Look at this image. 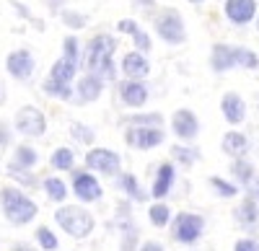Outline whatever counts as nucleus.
<instances>
[{
  "instance_id": "ddd939ff",
  "label": "nucleus",
  "mask_w": 259,
  "mask_h": 251,
  "mask_svg": "<svg viewBox=\"0 0 259 251\" xmlns=\"http://www.w3.org/2000/svg\"><path fill=\"white\" fill-rule=\"evenodd\" d=\"M223 11H226V18L236 26H246L249 21H254L256 13H259L256 0H226Z\"/></svg>"
},
{
  "instance_id": "1a4fd4ad",
  "label": "nucleus",
  "mask_w": 259,
  "mask_h": 251,
  "mask_svg": "<svg viewBox=\"0 0 259 251\" xmlns=\"http://www.w3.org/2000/svg\"><path fill=\"white\" fill-rule=\"evenodd\" d=\"M73 192L80 202H99L104 197V189H101L99 179L91 174V169L89 171H83V169L73 171Z\"/></svg>"
},
{
  "instance_id": "de8ad7c7",
  "label": "nucleus",
  "mask_w": 259,
  "mask_h": 251,
  "mask_svg": "<svg viewBox=\"0 0 259 251\" xmlns=\"http://www.w3.org/2000/svg\"><path fill=\"white\" fill-rule=\"evenodd\" d=\"M249 194H251V197L259 202V176H256V179H254V184L249 186Z\"/></svg>"
},
{
  "instance_id": "4468645a",
  "label": "nucleus",
  "mask_w": 259,
  "mask_h": 251,
  "mask_svg": "<svg viewBox=\"0 0 259 251\" xmlns=\"http://www.w3.org/2000/svg\"><path fill=\"white\" fill-rule=\"evenodd\" d=\"M101 93H104V78L96 73H85L75 86V101H80V104H91Z\"/></svg>"
},
{
  "instance_id": "cd10ccee",
  "label": "nucleus",
  "mask_w": 259,
  "mask_h": 251,
  "mask_svg": "<svg viewBox=\"0 0 259 251\" xmlns=\"http://www.w3.org/2000/svg\"><path fill=\"white\" fill-rule=\"evenodd\" d=\"M148 218H150V223H153L156 228H166L171 223V207L163 199H156L153 205L148 207Z\"/></svg>"
},
{
  "instance_id": "f8f14e48",
  "label": "nucleus",
  "mask_w": 259,
  "mask_h": 251,
  "mask_svg": "<svg viewBox=\"0 0 259 251\" xmlns=\"http://www.w3.org/2000/svg\"><path fill=\"white\" fill-rule=\"evenodd\" d=\"M117 91H119L122 104H124V107H130V109H140L143 104L148 101V86H145V80H138V78L122 80L119 86H117Z\"/></svg>"
},
{
  "instance_id": "c03bdc74",
  "label": "nucleus",
  "mask_w": 259,
  "mask_h": 251,
  "mask_svg": "<svg viewBox=\"0 0 259 251\" xmlns=\"http://www.w3.org/2000/svg\"><path fill=\"white\" fill-rule=\"evenodd\" d=\"M47 8H50V13H60L62 11V6H65V0H41Z\"/></svg>"
},
{
  "instance_id": "dca6fc26",
  "label": "nucleus",
  "mask_w": 259,
  "mask_h": 251,
  "mask_svg": "<svg viewBox=\"0 0 259 251\" xmlns=\"http://www.w3.org/2000/svg\"><path fill=\"white\" fill-rule=\"evenodd\" d=\"M122 73L127 78H138V80H145L148 73H150V62L145 57V52L140 49H133L122 57Z\"/></svg>"
},
{
  "instance_id": "ea45409f",
  "label": "nucleus",
  "mask_w": 259,
  "mask_h": 251,
  "mask_svg": "<svg viewBox=\"0 0 259 251\" xmlns=\"http://www.w3.org/2000/svg\"><path fill=\"white\" fill-rule=\"evenodd\" d=\"M133 41H135V49H140V52H150V47H153V44H150V36H148V31L145 29H138L135 34H133Z\"/></svg>"
},
{
  "instance_id": "6e6552de",
  "label": "nucleus",
  "mask_w": 259,
  "mask_h": 251,
  "mask_svg": "<svg viewBox=\"0 0 259 251\" xmlns=\"http://www.w3.org/2000/svg\"><path fill=\"white\" fill-rule=\"evenodd\" d=\"M85 166H89L91 171H99L101 176H119L122 158L109 148H91L85 153Z\"/></svg>"
},
{
  "instance_id": "7c9ffc66",
  "label": "nucleus",
  "mask_w": 259,
  "mask_h": 251,
  "mask_svg": "<svg viewBox=\"0 0 259 251\" xmlns=\"http://www.w3.org/2000/svg\"><path fill=\"white\" fill-rule=\"evenodd\" d=\"M236 68L244 70H259V55L249 47H236Z\"/></svg>"
},
{
  "instance_id": "37998d69",
  "label": "nucleus",
  "mask_w": 259,
  "mask_h": 251,
  "mask_svg": "<svg viewBox=\"0 0 259 251\" xmlns=\"http://www.w3.org/2000/svg\"><path fill=\"white\" fill-rule=\"evenodd\" d=\"M8 145H11V130L6 122H0V150L8 148Z\"/></svg>"
},
{
  "instance_id": "aec40b11",
  "label": "nucleus",
  "mask_w": 259,
  "mask_h": 251,
  "mask_svg": "<svg viewBox=\"0 0 259 251\" xmlns=\"http://www.w3.org/2000/svg\"><path fill=\"white\" fill-rule=\"evenodd\" d=\"M233 218H236V223H241L244 228H254L259 223V202L251 194H246L241 205L233 207Z\"/></svg>"
},
{
  "instance_id": "2eb2a0df",
  "label": "nucleus",
  "mask_w": 259,
  "mask_h": 251,
  "mask_svg": "<svg viewBox=\"0 0 259 251\" xmlns=\"http://www.w3.org/2000/svg\"><path fill=\"white\" fill-rule=\"evenodd\" d=\"M221 112H223V117H226L228 124H241L246 119V101L239 93L228 91L221 98Z\"/></svg>"
},
{
  "instance_id": "423d86ee",
  "label": "nucleus",
  "mask_w": 259,
  "mask_h": 251,
  "mask_svg": "<svg viewBox=\"0 0 259 251\" xmlns=\"http://www.w3.org/2000/svg\"><path fill=\"white\" fill-rule=\"evenodd\" d=\"M114 52H117V39L112 34H96L89 44H85V52H83L85 70H94L101 60L114 57Z\"/></svg>"
},
{
  "instance_id": "6ab92c4d",
  "label": "nucleus",
  "mask_w": 259,
  "mask_h": 251,
  "mask_svg": "<svg viewBox=\"0 0 259 251\" xmlns=\"http://www.w3.org/2000/svg\"><path fill=\"white\" fill-rule=\"evenodd\" d=\"M221 148H223V153L231 156V158H244V156L249 153V137H246L244 132H239V130H231V132L223 135Z\"/></svg>"
},
{
  "instance_id": "3c124183",
  "label": "nucleus",
  "mask_w": 259,
  "mask_h": 251,
  "mask_svg": "<svg viewBox=\"0 0 259 251\" xmlns=\"http://www.w3.org/2000/svg\"><path fill=\"white\" fill-rule=\"evenodd\" d=\"M189 3H194V6H200V3H205V0H189Z\"/></svg>"
},
{
  "instance_id": "a211bd4d",
  "label": "nucleus",
  "mask_w": 259,
  "mask_h": 251,
  "mask_svg": "<svg viewBox=\"0 0 259 251\" xmlns=\"http://www.w3.org/2000/svg\"><path fill=\"white\" fill-rule=\"evenodd\" d=\"M210 68H212V73H228V70H233L236 68V47H231V44H212Z\"/></svg>"
},
{
  "instance_id": "09e8293b",
  "label": "nucleus",
  "mask_w": 259,
  "mask_h": 251,
  "mask_svg": "<svg viewBox=\"0 0 259 251\" xmlns=\"http://www.w3.org/2000/svg\"><path fill=\"white\" fill-rule=\"evenodd\" d=\"M133 3H135L138 8H140V6H143V8H153V6H156V0H133Z\"/></svg>"
},
{
  "instance_id": "39448f33",
  "label": "nucleus",
  "mask_w": 259,
  "mask_h": 251,
  "mask_svg": "<svg viewBox=\"0 0 259 251\" xmlns=\"http://www.w3.org/2000/svg\"><path fill=\"white\" fill-rule=\"evenodd\" d=\"M166 140L163 127H138V124H127L124 142L135 150H153Z\"/></svg>"
},
{
  "instance_id": "4c0bfd02",
  "label": "nucleus",
  "mask_w": 259,
  "mask_h": 251,
  "mask_svg": "<svg viewBox=\"0 0 259 251\" xmlns=\"http://www.w3.org/2000/svg\"><path fill=\"white\" fill-rule=\"evenodd\" d=\"M36 243H39V248H45V251H55L60 246L57 243V236L50 231V228H45V225L36 228Z\"/></svg>"
},
{
  "instance_id": "f3484780",
  "label": "nucleus",
  "mask_w": 259,
  "mask_h": 251,
  "mask_svg": "<svg viewBox=\"0 0 259 251\" xmlns=\"http://www.w3.org/2000/svg\"><path fill=\"white\" fill-rule=\"evenodd\" d=\"M177 181V166L174 163H161L158 171H156V181H153V189H150V194H153V199H166L171 186H174Z\"/></svg>"
},
{
  "instance_id": "a878e982",
  "label": "nucleus",
  "mask_w": 259,
  "mask_h": 251,
  "mask_svg": "<svg viewBox=\"0 0 259 251\" xmlns=\"http://www.w3.org/2000/svg\"><path fill=\"white\" fill-rule=\"evenodd\" d=\"M41 189H45V194L52 202H65V197H68V184H65L62 179H57V176H47L45 181H41Z\"/></svg>"
},
{
  "instance_id": "f704fd0d",
  "label": "nucleus",
  "mask_w": 259,
  "mask_h": 251,
  "mask_svg": "<svg viewBox=\"0 0 259 251\" xmlns=\"http://www.w3.org/2000/svg\"><path fill=\"white\" fill-rule=\"evenodd\" d=\"M140 248V231L135 228H127L119 233V251H138Z\"/></svg>"
},
{
  "instance_id": "412c9836",
  "label": "nucleus",
  "mask_w": 259,
  "mask_h": 251,
  "mask_svg": "<svg viewBox=\"0 0 259 251\" xmlns=\"http://www.w3.org/2000/svg\"><path fill=\"white\" fill-rule=\"evenodd\" d=\"M117 186H119V192H124L133 202H148L150 197H153L150 192H145L143 186H140V181H138V176H135V174H119Z\"/></svg>"
},
{
  "instance_id": "49530a36",
  "label": "nucleus",
  "mask_w": 259,
  "mask_h": 251,
  "mask_svg": "<svg viewBox=\"0 0 259 251\" xmlns=\"http://www.w3.org/2000/svg\"><path fill=\"white\" fill-rule=\"evenodd\" d=\"M11 251H36L31 243H26V241H18V243H13L11 246Z\"/></svg>"
},
{
  "instance_id": "7ed1b4c3",
  "label": "nucleus",
  "mask_w": 259,
  "mask_h": 251,
  "mask_svg": "<svg viewBox=\"0 0 259 251\" xmlns=\"http://www.w3.org/2000/svg\"><path fill=\"white\" fill-rule=\"evenodd\" d=\"M153 26H156V34L166 41V44H182V41H187L184 18L174 8H163L161 13H156Z\"/></svg>"
},
{
  "instance_id": "f03ea898",
  "label": "nucleus",
  "mask_w": 259,
  "mask_h": 251,
  "mask_svg": "<svg viewBox=\"0 0 259 251\" xmlns=\"http://www.w3.org/2000/svg\"><path fill=\"white\" fill-rule=\"evenodd\" d=\"M55 220H57V225L62 228V231L68 236H73V238H89L94 233V228H96L94 215L89 210H83V207H78V205L57 207Z\"/></svg>"
},
{
  "instance_id": "bb28decb",
  "label": "nucleus",
  "mask_w": 259,
  "mask_h": 251,
  "mask_svg": "<svg viewBox=\"0 0 259 251\" xmlns=\"http://www.w3.org/2000/svg\"><path fill=\"white\" fill-rule=\"evenodd\" d=\"M36 161H39V156H36V150L31 148V145H18L11 166H16V169H34Z\"/></svg>"
},
{
  "instance_id": "b1692460",
  "label": "nucleus",
  "mask_w": 259,
  "mask_h": 251,
  "mask_svg": "<svg viewBox=\"0 0 259 251\" xmlns=\"http://www.w3.org/2000/svg\"><path fill=\"white\" fill-rule=\"evenodd\" d=\"M171 158H174L182 169H192V166L202 158V153L194 148V145H171Z\"/></svg>"
},
{
  "instance_id": "9d476101",
  "label": "nucleus",
  "mask_w": 259,
  "mask_h": 251,
  "mask_svg": "<svg viewBox=\"0 0 259 251\" xmlns=\"http://www.w3.org/2000/svg\"><path fill=\"white\" fill-rule=\"evenodd\" d=\"M34 68H36V62H34V55L29 49H13L6 57V70L16 80H29L34 75Z\"/></svg>"
},
{
  "instance_id": "a18cd8bd",
  "label": "nucleus",
  "mask_w": 259,
  "mask_h": 251,
  "mask_svg": "<svg viewBox=\"0 0 259 251\" xmlns=\"http://www.w3.org/2000/svg\"><path fill=\"white\" fill-rule=\"evenodd\" d=\"M140 251H163V246H161L158 241H145V243L140 246Z\"/></svg>"
},
{
  "instance_id": "393cba45",
  "label": "nucleus",
  "mask_w": 259,
  "mask_h": 251,
  "mask_svg": "<svg viewBox=\"0 0 259 251\" xmlns=\"http://www.w3.org/2000/svg\"><path fill=\"white\" fill-rule=\"evenodd\" d=\"M50 75L57 78V80H65V83H73L75 75H78V65H75V62H70L68 57H60L55 65L50 68Z\"/></svg>"
},
{
  "instance_id": "0eeeda50",
  "label": "nucleus",
  "mask_w": 259,
  "mask_h": 251,
  "mask_svg": "<svg viewBox=\"0 0 259 251\" xmlns=\"http://www.w3.org/2000/svg\"><path fill=\"white\" fill-rule=\"evenodd\" d=\"M16 132L24 137H41L47 132V117L36 107H21L16 112Z\"/></svg>"
},
{
  "instance_id": "c9c22d12",
  "label": "nucleus",
  "mask_w": 259,
  "mask_h": 251,
  "mask_svg": "<svg viewBox=\"0 0 259 251\" xmlns=\"http://www.w3.org/2000/svg\"><path fill=\"white\" fill-rule=\"evenodd\" d=\"M60 18H62L65 26H68V29H75V31H80L85 24H89V16H85V13H78V11H60Z\"/></svg>"
},
{
  "instance_id": "2f4dec72",
  "label": "nucleus",
  "mask_w": 259,
  "mask_h": 251,
  "mask_svg": "<svg viewBox=\"0 0 259 251\" xmlns=\"http://www.w3.org/2000/svg\"><path fill=\"white\" fill-rule=\"evenodd\" d=\"M210 186H212V192L223 199H231V197L239 194V184H231L223 176H210Z\"/></svg>"
},
{
  "instance_id": "473e14b6",
  "label": "nucleus",
  "mask_w": 259,
  "mask_h": 251,
  "mask_svg": "<svg viewBox=\"0 0 259 251\" xmlns=\"http://www.w3.org/2000/svg\"><path fill=\"white\" fill-rule=\"evenodd\" d=\"M70 135H73V140H78V145H94V140H96V132L83 122H70Z\"/></svg>"
},
{
  "instance_id": "8fccbe9b",
  "label": "nucleus",
  "mask_w": 259,
  "mask_h": 251,
  "mask_svg": "<svg viewBox=\"0 0 259 251\" xmlns=\"http://www.w3.org/2000/svg\"><path fill=\"white\" fill-rule=\"evenodd\" d=\"M3 104H6V86L0 83V107H3Z\"/></svg>"
},
{
  "instance_id": "79ce46f5",
  "label": "nucleus",
  "mask_w": 259,
  "mask_h": 251,
  "mask_svg": "<svg viewBox=\"0 0 259 251\" xmlns=\"http://www.w3.org/2000/svg\"><path fill=\"white\" fill-rule=\"evenodd\" d=\"M233 251H259V241L256 238H239L233 243Z\"/></svg>"
},
{
  "instance_id": "72a5a7b5",
  "label": "nucleus",
  "mask_w": 259,
  "mask_h": 251,
  "mask_svg": "<svg viewBox=\"0 0 259 251\" xmlns=\"http://www.w3.org/2000/svg\"><path fill=\"white\" fill-rule=\"evenodd\" d=\"M62 57H68L75 65H83V52L78 44V36H65L62 39Z\"/></svg>"
},
{
  "instance_id": "a19ab883",
  "label": "nucleus",
  "mask_w": 259,
  "mask_h": 251,
  "mask_svg": "<svg viewBox=\"0 0 259 251\" xmlns=\"http://www.w3.org/2000/svg\"><path fill=\"white\" fill-rule=\"evenodd\" d=\"M138 29H140V24H138V21H133V18H122L119 24H117V31L119 34H130V36H133Z\"/></svg>"
},
{
  "instance_id": "20e7f679",
  "label": "nucleus",
  "mask_w": 259,
  "mask_h": 251,
  "mask_svg": "<svg viewBox=\"0 0 259 251\" xmlns=\"http://www.w3.org/2000/svg\"><path fill=\"white\" fill-rule=\"evenodd\" d=\"M205 233V218L197 213H179L171 220V238L179 243H197Z\"/></svg>"
},
{
  "instance_id": "c85d7f7f",
  "label": "nucleus",
  "mask_w": 259,
  "mask_h": 251,
  "mask_svg": "<svg viewBox=\"0 0 259 251\" xmlns=\"http://www.w3.org/2000/svg\"><path fill=\"white\" fill-rule=\"evenodd\" d=\"M122 124H138V127H163V117L158 112H143V114L124 117Z\"/></svg>"
},
{
  "instance_id": "c756f323",
  "label": "nucleus",
  "mask_w": 259,
  "mask_h": 251,
  "mask_svg": "<svg viewBox=\"0 0 259 251\" xmlns=\"http://www.w3.org/2000/svg\"><path fill=\"white\" fill-rule=\"evenodd\" d=\"M73 163H75V156L70 148H57L50 158V166L57 171H73Z\"/></svg>"
},
{
  "instance_id": "e433bc0d",
  "label": "nucleus",
  "mask_w": 259,
  "mask_h": 251,
  "mask_svg": "<svg viewBox=\"0 0 259 251\" xmlns=\"http://www.w3.org/2000/svg\"><path fill=\"white\" fill-rule=\"evenodd\" d=\"M8 174L18 184H24V186H31V189H36V186H39V179L31 174V169H16V166H8Z\"/></svg>"
},
{
  "instance_id": "603ef678",
  "label": "nucleus",
  "mask_w": 259,
  "mask_h": 251,
  "mask_svg": "<svg viewBox=\"0 0 259 251\" xmlns=\"http://www.w3.org/2000/svg\"><path fill=\"white\" fill-rule=\"evenodd\" d=\"M256 31H259V13H256Z\"/></svg>"
},
{
  "instance_id": "9b49d317",
  "label": "nucleus",
  "mask_w": 259,
  "mask_h": 251,
  "mask_svg": "<svg viewBox=\"0 0 259 251\" xmlns=\"http://www.w3.org/2000/svg\"><path fill=\"white\" fill-rule=\"evenodd\" d=\"M171 132H174L179 140H194L200 135V119L194 112L189 109H177L174 117H171Z\"/></svg>"
},
{
  "instance_id": "5701e85b",
  "label": "nucleus",
  "mask_w": 259,
  "mask_h": 251,
  "mask_svg": "<svg viewBox=\"0 0 259 251\" xmlns=\"http://www.w3.org/2000/svg\"><path fill=\"white\" fill-rule=\"evenodd\" d=\"M41 91H45L47 96H52V98H62V101L75 98V88L70 86V83L57 80V78H52V75H50L45 83H41Z\"/></svg>"
},
{
  "instance_id": "58836bf2",
  "label": "nucleus",
  "mask_w": 259,
  "mask_h": 251,
  "mask_svg": "<svg viewBox=\"0 0 259 251\" xmlns=\"http://www.w3.org/2000/svg\"><path fill=\"white\" fill-rule=\"evenodd\" d=\"M89 73H96V75H101L104 80H114V78H117V65H114V57H106V60H101L99 65H96L94 70H89Z\"/></svg>"
},
{
  "instance_id": "4be33fe9",
  "label": "nucleus",
  "mask_w": 259,
  "mask_h": 251,
  "mask_svg": "<svg viewBox=\"0 0 259 251\" xmlns=\"http://www.w3.org/2000/svg\"><path fill=\"white\" fill-rule=\"evenodd\" d=\"M231 174H233V179H236V184L239 186H249L254 184V179H256V171H254V163H249L246 158H233V163H231Z\"/></svg>"
},
{
  "instance_id": "f257e3e1",
  "label": "nucleus",
  "mask_w": 259,
  "mask_h": 251,
  "mask_svg": "<svg viewBox=\"0 0 259 251\" xmlns=\"http://www.w3.org/2000/svg\"><path fill=\"white\" fill-rule=\"evenodd\" d=\"M0 207H3V215L8 218L11 225H29L39 207L31 197H26L21 189H16V186H3L0 189Z\"/></svg>"
}]
</instances>
